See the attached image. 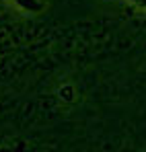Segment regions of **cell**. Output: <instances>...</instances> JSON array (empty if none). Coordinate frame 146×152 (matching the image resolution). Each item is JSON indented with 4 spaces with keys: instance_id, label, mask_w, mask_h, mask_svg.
<instances>
[{
    "instance_id": "cell-1",
    "label": "cell",
    "mask_w": 146,
    "mask_h": 152,
    "mask_svg": "<svg viewBox=\"0 0 146 152\" xmlns=\"http://www.w3.org/2000/svg\"><path fill=\"white\" fill-rule=\"evenodd\" d=\"M19 4H23V6H29V8H39V4H35L33 0H19Z\"/></svg>"
},
{
    "instance_id": "cell-2",
    "label": "cell",
    "mask_w": 146,
    "mask_h": 152,
    "mask_svg": "<svg viewBox=\"0 0 146 152\" xmlns=\"http://www.w3.org/2000/svg\"><path fill=\"white\" fill-rule=\"evenodd\" d=\"M138 4H142V6H146V0H136Z\"/></svg>"
}]
</instances>
